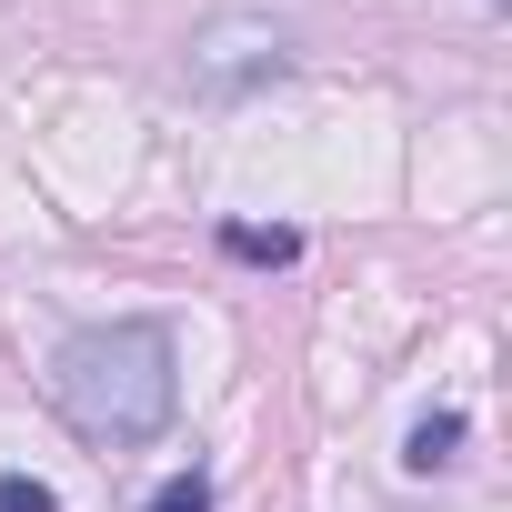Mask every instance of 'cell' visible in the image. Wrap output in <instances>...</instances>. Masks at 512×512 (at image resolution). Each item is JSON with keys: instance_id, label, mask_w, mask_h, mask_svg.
Masks as SVG:
<instances>
[{"instance_id": "5b68a950", "label": "cell", "mask_w": 512, "mask_h": 512, "mask_svg": "<svg viewBox=\"0 0 512 512\" xmlns=\"http://www.w3.org/2000/svg\"><path fill=\"white\" fill-rule=\"evenodd\" d=\"M0 512H61V492L31 482V472H0Z\"/></svg>"}, {"instance_id": "6da1fadb", "label": "cell", "mask_w": 512, "mask_h": 512, "mask_svg": "<svg viewBox=\"0 0 512 512\" xmlns=\"http://www.w3.org/2000/svg\"><path fill=\"white\" fill-rule=\"evenodd\" d=\"M51 402L91 432V442H151L181 402V372H171V332L161 322H91L61 342L51 362Z\"/></svg>"}, {"instance_id": "3957f363", "label": "cell", "mask_w": 512, "mask_h": 512, "mask_svg": "<svg viewBox=\"0 0 512 512\" xmlns=\"http://www.w3.org/2000/svg\"><path fill=\"white\" fill-rule=\"evenodd\" d=\"M462 432H472L462 412H422V422H412V442H402V472H422V482H432V472L462 452Z\"/></svg>"}, {"instance_id": "8992f818", "label": "cell", "mask_w": 512, "mask_h": 512, "mask_svg": "<svg viewBox=\"0 0 512 512\" xmlns=\"http://www.w3.org/2000/svg\"><path fill=\"white\" fill-rule=\"evenodd\" d=\"M151 512H211V482H201V472H171V482L151 492Z\"/></svg>"}, {"instance_id": "277c9868", "label": "cell", "mask_w": 512, "mask_h": 512, "mask_svg": "<svg viewBox=\"0 0 512 512\" xmlns=\"http://www.w3.org/2000/svg\"><path fill=\"white\" fill-rule=\"evenodd\" d=\"M221 251H231V262H272V272H282V262H302V231H262V221H231V231H221Z\"/></svg>"}, {"instance_id": "7a4b0ae2", "label": "cell", "mask_w": 512, "mask_h": 512, "mask_svg": "<svg viewBox=\"0 0 512 512\" xmlns=\"http://www.w3.org/2000/svg\"><path fill=\"white\" fill-rule=\"evenodd\" d=\"M191 71H201L211 91H231V81H251V71H282V31H262V21H221V31L191 51Z\"/></svg>"}]
</instances>
